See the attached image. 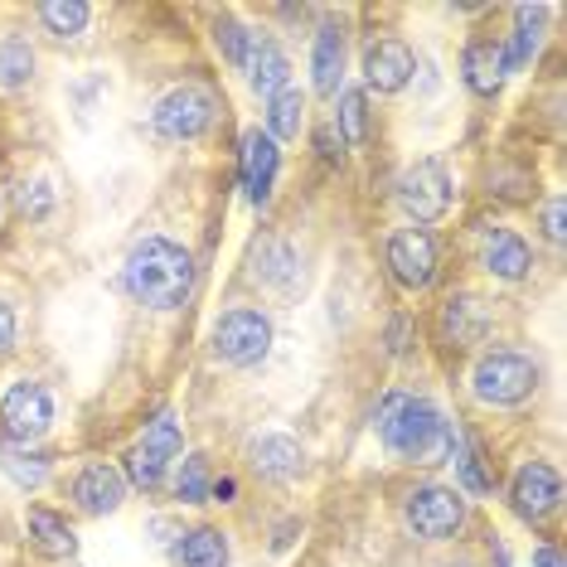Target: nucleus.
Instances as JSON below:
<instances>
[{
	"label": "nucleus",
	"mask_w": 567,
	"mask_h": 567,
	"mask_svg": "<svg viewBox=\"0 0 567 567\" xmlns=\"http://www.w3.org/2000/svg\"><path fill=\"white\" fill-rule=\"evenodd\" d=\"M179 567H228V538L218 528H189L175 544Z\"/></svg>",
	"instance_id": "4be33fe9"
},
{
	"label": "nucleus",
	"mask_w": 567,
	"mask_h": 567,
	"mask_svg": "<svg viewBox=\"0 0 567 567\" xmlns=\"http://www.w3.org/2000/svg\"><path fill=\"white\" fill-rule=\"evenodd\" d=\"M0 471H6L16 485L34 489V485H44L49 461H44V456H24V451H6V446H0Z\"/></svg>",
	"instance_id": "c756f323"
},
{
	"label": "nucleus",
	"mask_w": 567,
	"mask_h": 567,
	"mask_svg": "<svg viewBox=\"0 0 567 567\" xmlns=\"http://www.w3.org/2000/svg\"><path fill=\"white\" fill-rule=\"evenodd\" d=\"M481 267L499 281H524L534 267V252L514 228H481Z\"/></svg>",
	"instance_id": "4468645a"
},
{
	"label": "nucleus",
	"mask_w": 567,
	"mask_h": 567,
	"mask_svg": "<svg viewBox=\"0 0 567 567\" xmlns=\"http://www.w3.org/2000/svg\"><path fill=\"white\" fill-rule=\"evenodd\" d=\"M277 171H281V151H277V141L267 136L262 126L243 132V189H248V199H252V204H267V199H272Z\"/></svg>",
	"instance_id": "f8f14e48"
},
{
	"label": "nucleus",
	"mask_w": 567,
	"mask_h": 567,
	"mask_svg": "<svg viewBox=\"0 0 567 567\" xmlns=\"http://www.w3.org/2000/svg\"><path fill=\"white\" fill-rule=\"evenodd\" d=\"M373 427H379V442L393 456L417 461V466H442L451 456V442H456V432H451L442 412L427 398H412V393H383Z\"/></svg>",
	"instance_id": "f257e3e1"
},
{
	"label": "nucleus",
	"mask_w": 567,
	"mask_h": 567,
	"mask_svg": "<svg viewBox=\"0 0 567 567\" xmlns=\"http://www.w3.org/2000/svg\"><path fill=\"white\" fill-rule=\"evenodd\" d=\"M175 495L185 499V505H204V499H209V461H204V456H185V461H179Z\"/></svg>",
	"instance_id": "cd10ccee"
},
{
	"label": "nucleus",
	"mask_w": 567,
	"mask_h": 567,
	"mask_svg": "<svg viewBox=\"0 0 567 567\" xmlns=\"http://www.w3.org/2000/svg\"><path fill=\"white\" fill-rule=\"evenodd\" d=\"M214 44H218V54L234 63V69H243V54H248V30H243L234 16L214 20Z\"/></svg>",
	"instance_id": "7c9ffc66"
},
{
	"label": "nucleus",
	"mask_w": 567,
	"mask_h": 567,
	"mask_svg": "<svg viewBox=\"0 0 567 567\" xmlns=\"http://www.w3.org/2000/svg\"><path fill=\"white\" fill-rule=\"evenodd\" d=\"M175 456H179V422L171 412H161V417L146 427V436H141V446L126 456V481L151 495V489L165 485V471H171Z\"/></svg>",
	"instance_id": "1a4fd4ad"
},
{
	"label": "nucleus",
	"mask_w": 567,
	"mask_h": 567,
	"mask_svg": "<svg viewBox=\"0 0 567 567\" xmlns=\"http://www.w3.org/2000/svg\"><path fill=\"white\" fill-rule=\"evenodd\" d=\"M544 234H548V243H563L567 238V228H563V199H548L544 204Z\"/></svg>",
	"instance_id": "473e14b6"
},
{
	"label": "nucleus",
	"mask_w": 567,
	"mask_h": 567,
	"mask_svg": "<svg viewBox=\"0 0 567 567\" xmlns=\"http://www.w3.org/2000/svg\"><path fill=\"white\" fill-rule=\"evenodd\" d=\"M403 519L417 538L442 544V538H451L461 524H466V499H461V489H451V485H417L403 505Z\"/></svg>",
	"instance_id": "39448f33"
},
{
	"label": "nucleus",
	"mask_w": 567,
	"mask_h": 567,
	"mask_svg": "<svg viewBox=\"0 0 567 567\" xmlns=\"http://www.w3.org/2000/svg\"><path fill=\"white\" fill-rule=\"evenodd\" d=\"M30 538H34V548H40L44 558H54V563H73V558H79V538H73L69 519L54 514V509H44V505L30 509Z\"/></svg>",
	"instance_id": "a211bd4d"
},
{
	"label": "nucleus",
	"mask_w": 567,
	"mask_h": 567,
	"mask_svg": "<svg viewBox=\"0 0 567 567\" xmlns=\"http://www.w3.org/2000/svg\"><path fill=\"white\" fill-rule=\"evenodd\" d=\"M412 73H417V59L403 40H379L364 49V83L373 93H403Z\"/></svg>",
	"instance_id": "ddd939ff"
},
{
	"label": "nucleus",
	"mask_w": 567,
	"mask_h": 567,
	"mask_svg": "<svg viewBox=\"0 0 567 567\" xmlns=\"http://www.w3.org/2000/svg\"><path fill=\"white\" fill-rule=\"evenodd\" d=\"M311 73H316V93L320 97L340 93V73H344V30L340 24H320L316 49H311Z\"/></svg>",
	"instance_id": "6ab92c4d"
},
{
	"label": "nucleus",
	"mask_w": 567,
	"mask_h": 567,
	"mask_svg": "<svg viewBox=\"0 0 567 567\" xmlns=\"http://www.w3.org/2000/svg\"><path fill=\"white\" fill-rule=\"evenodd\" d=\"M499 49H505V44H495V40H475L466 49V63H461V73H466L471 93H481V97H495L499 93V83H505V59H499Z\"/></svg>",
	"instance_id": "aec40b11"
},
{
	"label": "nucleus",
	"mask_w": 567,
	"mask_h": 567,
	"mask_svg": "<svg viewBox=\"0 0 567 567\" xmlns=\"http://www.w3.org/2000/svg\"><path fill=\"white\" fill-rule=\"evenodd\" d=\"M389 340H393V344H389V350H393V354H408V326H403V320H393Z\"/></svg>",
	"instance_id": "e433bc0d"
},
{
	"label": "nucleus",
	"mask_w": 567,
	"mask_h": 567,
	"mask_svg": "<svg viewBox=\"0 0 567 567\" xmlns=\"http://www.w3.org/2000/svg\"><path fill=\"white\" fill-rule=\"evenodd\" d=\"M248 461H252V471L262 475V481H272V485H287L301 475L306 466V451L291 442V436H281V432H267V436H257V442L248 446Z\"/></svg>",
	"instance_id": "dca6fc26"
},
{
	"label": "nucleus",
	"mask_w": 567,
	"mask_h": 567,
	"mask_svg": "<svg viewBox=\"0 0 567 567\" xmlns=\"http://www.w3.org/2000/svg\"><path fill=\"white\" fill-rule=\"evenodd\" d=\"M20 209L30 214V218H49V209H54V189H49V179H34V185H24Z\"/></svg>",
	"instance_id": "2f4dec72"
},
{
	"label": "nucleus",
	"mask_w": 567,
	"mask_h": 567,
	"mask_svg": "<svg viewBox=\"0 0 567 567\" xmlns=\"http://www.w3.org/2000/svg\"><path fill=\"white\" fill-rule=\"evenodd\" d=\"M209 495H214V499H224V505H228V499L238 495V485H234V481H228V475H224V481H214V485H209Z\"/></svg>",
	"instance_id": "4c0bfd02"
},
{
	"label": "nucleus",
	"mask_w": 567,
	"mask_h": 567,
	"mask_svg": "<svg viewBox=\"0 0 567 567\" xmlns=\"http://www.w3.org/2000/svg\"><path fill=\"white\" fill-rule=\"evenodd\" d=\"M558 499H563V481H558V471L548 466V461H524L519 471H514V481H509V505L519 519L528 524H544L553 509H558Z\"/></svg>",
	"instance_id": "9d476101"
},
{
	"label": "nucleus",
	"mask_w": 567,
	"mask_h": 567,
	"mask_svg": "<svg viewBox=\"0 0 567 567\" xmlns=\"http://www.w3.org/2000/svg\"><path fill=\"white\" fill-rule=\"evenodd\" d=\"M214 112H218V102H214L209 87L185 83V87H175V93H165L156 102L151 126H156V136H165V141H195V136L209 132Z\"/></svg>",
	"instance_id": "423d86ee"
},
{
	"label": "nucleus",
	"mask_w": 567,
	"mask_h": 567,
	"mask_svg": "<svg viewBox=\"0 0 567 567\" xmlns=\"http://www.w3.org/2000/svg\"><path fill=\"white\" fill-rule=\"evenodd\" d=\"M364 136H369V97L350 87V93H340V141L359 146Z\"/></svg>",
	"instance_id": "c85d7f7f"
},
{
	"label": "nucleus",
	"mask_w": 567,
	"mask_h": 567,
	"mask_svg": "<svg viewBox=\"0 0 567 567\" xmlns=\"http://www.w3.org/2000/svg\"><path fill=\"white\" fill-rule=\"evenodd\" d=\"M0 422H6L10 442H20V446L40 442V436L54 427V393L34 379L10 383V393L0 398Z\"/></svg>",
	"instance_id": "0eeeda50"
},
{
	"label": "nucleus",
	"mask_w": 567,
	"mask_h": 567,
	"mask_svg": "<svg viewBox=\"0 0 567 567\" xmlns=\"http://www.w3.org/2000/svg\"><path fill=\"white\" fill-rule=\"evenodd\" d=\"M73 499H79L83 514H112L122 509L126 499V475L117 466H107V461H93L79 481H73Z\"/></svg>",
	"instance_id": "f3484780"
},
{
	"label": "nucleus",
	"mask_w": 567,
	"mask_h": 567,
	"mask_svg": "<svg viewBox=\"0 0 567 567\" xmlns=\"http://www.w3.org/2000/svg\"><path fill=\"white\" fill-rule=\"evenodd\" d=\"M40 20L49 24V34H59V40H73V34L87 30L93 10H87L83 0H44V6H40Z\"/></svg>",
	"instance_id": "bb28decb"
},
{
	"label": "nucleus",
	"mask_w": 567,
	"mask_h": 567,
	"mask_svg": "<svg viewBox=\"0 0 567 567\" xmlns=\"http://www.w3.org/2000/svg\"><path fill=\"white\" fill-rule=\"evenodd\" d=\"M267 350H272V320L252 306H238L214 326V354L234 369H252L262 364Z\"/></svg>",
	"instance_id": "20e7f679"
},
{
	"label": "nucleus",
	"mask_w": 567,
	"mask_h": 567,
	"mask_svg": "<svg viewBox=\"0 0 567 567\" xmlns=\"http://www.w3.org/2000/svg\"><path fill=\"white\" fill-rule=\"evenodd\" d=\"M316 146H320V156H326V161H340V156H344V146H334V132H330V126L316 136Z\"/></svg>",
	"instance_id": "f704fd0d"
},
{
	"label": "nucleus",
	"mask_w": 567,
	"mask_h": 567,
	"mask_svg": "<svg viewBox=\"0 0 567 567\" xmlns=\"http://www.w3.org/2000/svg\"><path fill=\"white\" fill-rule=\"evenodd\" d=\"M534 567H563V553L553 548V544H544V548L534 553Z\"/></svg>",
	"instance_id": "c9c22d12"
},
{
	"label": "nucleus",
	"mask_w": 567,
	"mask_h": 567,
	"mask_svg": "<svg viewBox=\"0 0 567 567\" xmlns=\"http://www.w3.org/2000/svg\"><path fill=\"white\" fill-rule=\"evenodd\" d=\"M398 204L412 224H436L451 209V175L442 161H417L398 179Z\"/></svg>",
	"instance_id": "6e6552de"
},
{
	"label": "nucleus",
	"mask_w": 567,
	"mask_h": 567,
	"mask_svg": "<svg viewBox=\"0 0 567 567\" xmlns=\"http://www.w3.org/2000/svg\"><path fill=\"white\" fill-rule=\"evenodd\" d=\"M34 79V49L20 34H6L0 40V87H24Z\"/></svg>",
	"instance_id": "a878e982"
},
{
	"label": "nucleus",
	"mask_w": 567,
	"mask_h": 567,
	"mask_svg": "<svg viewBox=\"0 0 567 567\" xmlns=\"http://www.w3.org/2000/svg\"><path fill=\"white\" fill-rule=\"evenodd\" d=\"M485 334V311L475 296H451L442 306V340L446 344H471Z\"/></svg>",
	"instance_id": "412c9836"
},
{
	"label": "nucleus",
	"mask_w": 567,
	"mask_h": 567,
	"mask_svg": "<svg viewBox=\"0 0 567 567\" xmlns=\"http://www.w3.org/2000/svg\"><path fill=\"white\" fill-rule=\"evenodd\" d=\"M63 567H83V563H79V558H73V563H63Z\"/></svg>",
	"instance_id": "58836bf2"
},
{
	"label": "nucleus",
	"mask_w": 567,
	"mask_h": 567,
	"mask_svg": "<svg viewBox=\"0 0 567 567\" xmlns=\"http://www.w3.org/2000/svg\"><path fill=\"white\" fill-rule=\"evenodd\" d=\"M257 277L267 281V287L277 291H296V281H301V262H296V252L287 243H267L262 252H257Z\"/></svg>",
	"instance_id": "5701e85b"
},
{
	"label": "nucleus",
	"mask_w": 567,
	"mask_h": 567,
	"mask_svg": "<svg viewBox=\"0 0 567 567\" xmlns=\"http://www.w3.org/2000/svg\"><path fill=\"white\" fill-rule=\"evenodd\" d=\"M10 344H16V311L0 301V354H6Z\"/></svg>",
	"instance_id": "72a5a7b5"
},
{
	"label": "nucleus",
	"mask_w": 567,
	"mask_h": 567,
	"mask_svg": "<svg viewBox=\"0 0 567 567\" xmlns=\"http://www.w3.org/2000/svg\"><path fill=\"white\" fill-rule=\"evenodd\" d=\"M389 267H393V277L403 281L408 291L432 287V277H436V243H432L427 228H398V234L389 238Z\"/></svg>",
	"instance_id": "9b49d317"
},
{
	"label": "nucleus",
	"mask_w": 567,
	"mask_h": 567,
	"mask_svg": "<svg viewBox=\"0 0 567 567\" xmlns=\"http://www.w3.org/2000/svg\"><path fill=\"white\" fill-rule=\"evenodd\" d=\"M471 389L489 408H514V403H524V398L538 389V364L528 354H519V350H495V354H485L481 364H475Z\"/></svg>",
	"instance_id": "7ed1b4c3"
},
{
	"label": "nucleus",
	"mask_w": 567,
	"mask_h": 567,
	"mask_svg": "<svg viewBox=\"0 0 567 567\" xmlns=\"http://www.w3.org/2000/svg\"><path fill=\"white\" fill-rule=\"evenodd\" d=\"M451 456H456V475H461V485H466L471 495H489V489H495V481H489V471H485L481 446H475V436H456V442H451Z\"/></svg>",
	"instance_id": "393cba45"
},
{
	"label": "nucleus",
	"mask_w": 567,
	"mask_h": 567,
	"mask_svg": "<svg viewBox=\"0 0 567 567\" xmlns=\"http://www.w3.org/2000/svg\"><path fill=\"white\" fill-rule=\"evenodd\" d=\"M243 73H248V83H252L262 97H277V93H287V87H291V59L281 54V44L267 40V34H248Z\"/></svg>",
	"instance_id": "2eb2a0df"
},
{
	"label": "nucleus",
	"mask_w": 567,
	"mask_h": 567,
	"mask_svg": "<svg viewBox=\"0 0 567 567\" xmlns=\"http://www.w3.org/2000/svg\"><path fill=\"white\" fill-rule=\"evenodd\" d=\"M122 281L141 306L171 311V306H179L189 296V287H195V257L171 238H146L132 248V257H126Z\"/></svg>",
	"instance_id": "f03ea898"
},
{
	"label": "nucleus",
	"mask_w": 567,
	"mask_h": 567,
	"mask_svg": "<svg viewBox=\"0 0 567 567\" xmlns=\"http://www.w3.org/2000/svg\"><path fill=\"white\" fill-rule=\"evenodd\" d=\"M301 107H306V97L296 93V87H287V93H277V97H267V136H272V141L301 136Z\"/></svg>",
	"instance_id": "b1692460"
}]
</instances>
